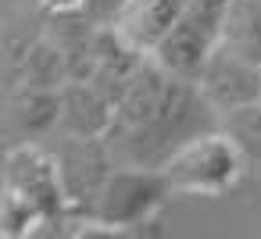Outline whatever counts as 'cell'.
I'll return each mask as SVG.
<instances>
[{
    "instance_id": "6da1fadb",
    "label": "cell",
    "mask_w": 261,
    "mask_h": 239,
    "mask_svg": "<svg viewBox=\"0 0 261 239\" xmlns=\"http://www.w3.org/2000/svg\"><path fill=\"white\" fill-rule=\"evenodd\" d=\"M247 168L250 164H247L243 150L222 125L193 136L161 164L172 189L182 196H222L243 178Z\"/></svg>"
},
{
    "instance_id": "7a4b0ae2",
    "label": "cell",
    "mask_w": 261,
    "mask_h": 239,
    "mask_svg": "<svg viewBox=\"0 0 261 239\" xmlns=\"http://www.w3.org/2000/svg\"><path fill=\"white\" fill-rule=\"evenodd\" d=\"M172 182L161 168H143V164H118L97 203L90 214V225H100L108 232H122V228H136L143 221H150L161 203L172 196Z\"/></svg>"
},
{
    "instance_id": "3957f363",
    "label": "cell",
    "mask_w": 261,
    "mask_h": 239,
    "mask_svg": "<svg viewBox=\"0 0 261 239\" xmlns=\"http://www.w3.org/2000/svg\"><path fill=\"white\" fill-rule=\"evenodd\" d=\"M225 29V0H186V11L172 25V33L150 50V57L172 75L197 82L207 57L218 50Z\"/></svg>"
},
{
    "instance_id": "277c9868",
    "label": "cell",
    "mask_w": 261,
    "mask_h": 239,
    "mask_svg": "<svg viewBox=\"0 0 261 239\" xmlns=\"http://www.w3.org/2000/svg\"><path fill=\"white\" fill-rule=\"evenodd\" d=\"M4 193L25 200L33 211L47 218V225H61L68 218V196L61 182V168L54 150L40 143H11L4 154Z\"/></svg>"
},
{
    "instance_id": "5b68a950",
    "label": "cell",
    "mask_w": 261,
    "mask_h": 239,
    "mask_svg": "<svg viewBox=\"0 0 261 239\" xmlns=\"http://www.w3.org/2000/svg\"><path fill=\"white\" fill-rule=\"evenodd\" d=\"M54 157H58V168H61L68 214L90 221L93 203H97L108 175L118 168L108 139L104 136H65V143L54 150Z\"/></svg>"
},
{
    "instance_id": "8992f818",
    "label": "cell",
    "mask_w": 261,
    "mask_h": 239,
    "mask_svg": "<svg viewBox=\"0 0 261 239\" xmlns=\"http://www.w3.org/2000/svg\"><path fill=\"white\" fill-rule=\"evenodd\" d=\"M197 86L207 97V104L218 114H225L232 107L261 100V65H254L218 43V50L207 57L204 72L197 75Z\"/></svg>"
},
{
    "instance_id": "52a82bcc",
    "label": "cell",
    "mask_w": 261,
    "mask_h": 239,
    "mask_svg": "<svg viewBox=\"0 0 261 239\" xmlns=\"http://www.w3.org/2000/svg\"><path fill=\"white\" fill-rule=\"evenodd\" d=\"M61 129V89L50 86H15L8 100V139L36 143ZM8 143V146H11Z\"/></svg>"
},
{
    "instance_id": "ba28073f",
    "label": "cell",
    "mask_w": 261,
    "mask_h": 239,
    "mask_svg": "<svg viewBox=\"0 0 261 239\" xmlns=\"http://www.w3.org/2000/svg\"><path fill=\"white\" fill-rule=\"evenodd\" d=\"M115 122V100L90 79H68L61 86V136H108Z\"/></svg>"
},
{
    "instance_id": "9c48e42d",
    "label": "cell",
    "mask_w": 261,
    "mask_h": 239,
    "mask_svg": "<svg viewBox=\"0 0 261 239\" xmlns=\"http://www.w3.org/2000/svg\"><path fill=\"white\" fill-rule=\"evenodd\" d=\"M182 11H186V0H125V8L115 18V29L133 47L150 54L172 33Z\"/></svg>"
},
{
    "instance_id": "30bf717a",
    "label": "cell",
    "mask_w": 261,
    "mask_h": 239,
    "mask_svg": "<svg viewBox=\"0 0 261 239\" xmlns=\"http://www.w3.org/2000/svg\"><path fill=\"white\" fill-rule=\"evenodd\" d=\"M68 79H72L68 57H65V50H61L47 33H43L40 40H33V43L18 54L15 86H50V89H61Z\"/></svg>"
},
{
    "instance_id": "8fae6325",
    "label": "cell",
    "mask_w": 261,
    "mask_h": 239,
    "mask_svg": "<svg viewBox=\"0 0 261 239\" xmlns=\"http://www.w3.org/2000/svg\"><path fill=\"white\" fill-rule=\"evenodd\" d=\"M222 47L261 65V0H225Z\"/></svg>"
},
{
    "instance_id": "7c38bea8",
    "label": "cell",
    "mask_w": 261,
    "mask_h": 239,
    "mask_svg": "<svg viewBox=\"0 0 261 239\" xmlns=\"http://www.w3.org/2000/svg\"><path fill=\"white\" fill-rule=\"evenodd\" d=\"M218 125L236 139V146L243 150L247 164H250L254 171H261V100L218 114Z\"/></svg>"
},
{
    "instance_id": "4fadbf2b",
    "label": "cell",
    "mask_w": 261,
    "mask_h": 239,
    "mask_svg": "<svg viewBox=\"0 0 261 239\" xmlns=\"http://www.w3.org/2000/svg\"><path fill=\"white\" fill-rule=\"evenodd\" d=\"M40 4L47 11H79V8H86V0H40Z\"/></svg>"
}]
</instances>
